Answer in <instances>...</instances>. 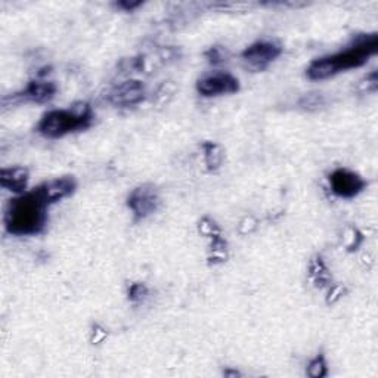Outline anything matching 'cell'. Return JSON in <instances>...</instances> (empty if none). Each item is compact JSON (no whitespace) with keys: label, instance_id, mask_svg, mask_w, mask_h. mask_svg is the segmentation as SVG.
I'll list each match as a JSON object with an SVG mask.
<instances>
[{"label":"cell","instance_id":"19","mask_svg":"<svg viewBox=\"0 0 378 378\" xmlns=\"http://www.w3.org/2000/svg\"><path fill=\"white\" fill-rule=\"evenodd\" d=\"M322 104V98L319 95H307L302 101V105L305 108H310V106H319Z\"/></svg>","mask_w":378,"mask_h":378},{"label":"cell","instance_id":"7","mask_svg":"<svg viewBox=\"0 0 378 378\" xmlns=\"http://www.w3.org/2000/svg\"><path fill=\"white\" fill-rule=\"evenodd\" d=\"M239 89V82L229 73H215L201 77L197 83V91L202 96H219L235 93Z\"/></svg>","mask_w":378,"mask_h":378},{"label":"cell","instance_id":"13","mask_svg":"<svg viewBox=\"0 0 378 378\" xmlns=\"http://www.w3.org/2000/svg\"><path fill=\"white\" fill-rule=\"evenodd\" d=\"M204 148V160L209 170H216L220 167L222 161H224V151L215 142H206L202 145Z\"/></svg>","mask_w":378,"mask_h":378},{"label":"cell","instance_id":"5","mask_svg":"<svg viewBox=\"0 0 378 378\" xmlns=\"http://www.w3.org/2000/svg\"><path fill=\"white\" fill-rule=\"evenodd\" d=\"M283 52V47H281L275 42H256L250 47L242 52V60L248 65L251 70H265L266 67L274 62L276 58Z\"/></svg>","mask_w":378,"mask_h":378},{"label":"cell","instance_id":"18","mask_svg":"<svg viewBox=\"0 0 378 378\" xmlns=\"http://www.w3.org/2000/svg\"><path fill=\"white\" fill-rule=\"evenodd\" d=\"M206 56L209 58V61L211 64H219L224 61V52H222L220 47H211V49L206 54Z\"/></svg>","mask_w":378,"mask_h":378},{"label":"cell","instance_id":"14","mask_svg":"<svg viewBox=\"0 0 378 378\" xmlns=\"http://www.w3.org/2000/svg\"><path fill=\"white\" fill-rule=\"evenodd\" d=\"M307 375L312 378H322L328 375V365L325 361L324 355H318L316 357H314L312 361L309 362L307 370H306Z\"/></svg>","mask_w":378,"mask_h":378},{"label":"cell","instance_id":"15","mask_svg":"<svg viewBox=\"0 0 378 378\" xmlns=\"http://www.w3.org/2000/svg\"><path fill=\"white\" fill-rule=\"evenodd\" d=\"M198 229H200L201 234L204 235V237H207V238H211V237L222 234L216 222L213 220V219H210V217H202V219L200 220Z\"/></svg>","mask_w":378,"mask_h":378},{"label":"cell","instance_id":"2","mask_svg":"<svg viewBox=\"0 0 378 378\" xmlns=\"http://www.w3.org/2000/svg\"><path fill=\"white\" fill-rule=\"evenodd\" d=\"M377 49L378 36L375 33L362 34L356 37V40L352 46H349V49L314 61L307 69V77L312 80H324L342 71L356 69V67L364 65Z\"/></svg>","mask_w":378,"mask_h":378},{"label":"cell","instance_id":"16","mask_svg":"<svg viewBox=\"0 0 378 378\" xmlns=\"http://www.w3.org/2000/svg\"><path fill=\"white\" fill-rule=\"evenodd\" d=\"M148 296V288L145 284H141V283H137L130 285L129 288V300L133 303H141L145 300V297Z\"/></svg>","mask_w":378,"mask_h":378},{"label":"cell","instance_id":"6","mask_svg":"<svg viewBox=\"0 0 378 378\" xmlns=\"http://www.w3.org/2000/svg\"><path fill=\"white\" fill-rule=\"evenodd\" d=\"M329 185L337 197L353 198L364 191L366 182L352 170L337 169L329 174Z\"/></svg>","mask_w":378,"mask_h":378},{"label":"cell","instance_id":"17","mask_svg":"<svg viewBox=\"0 0 378 378\" xmlns=\"http://www.w3.org/2000/svg\"><path fill=\"white\" fill-rule=\"evenodd\" d=\"M378 87V77H377V71H373L370 75H366L365 79L361 82V89L362 91H375Z\"/></svg>","mask_w":378,"mask_h":378},{"label":"cell","instance_id":"4","mask_svg":"<svg viewBox=\"0 0 378 378\" xmlns=\"http://www.w3.org/2000/svg\"><path fill=\"white\" fill-rule=\"evenodd\" d=\"M128 206L133 211L137 219H143L150 216L151 213L158 209L160 206V193L158 189L154 185H142L130 192L128 198Z\"/></svg>","mask_w":378,"mask_h":378},{"label":"cell","instance_id":"20","mask_svg":"<svg viewBox=\"0 0 378 378\" xmlns=\"http://www.w3.org/2000/svg\"><path fill=\"white\" fill-rule=\"evenodd\" d=\"M328 296H329V297H328V303H334L335 300H338V298H340V297L343 296V290H342V287L335 285L334 288L329 290Z\"/></svg>","mask_w":378,"mask_h":378},{"label":"cell","instance_id":"1","mask_svg":"<svg viewBox=\"0 0 378 378\" xmlns=\"http://www.w3.org/2000/svg\"><path fill=\"white\" fill-rule=\"evenodd\" d=\"M40 188L19 193L8 202L5 210V226L12 235H36L45 229L47 207Z\"/></svg>","mask_w":378,"mask_h":378},{"label":"cell","instance_id":"8","mask_svg":"<svg viewBox=\"0 0 378 378\" xmlns=\"http://www.w3.org/2000/svg\"><path fill=\"white\" fill-rule=\"evenodd\" d=\"M145 98V86L139 80H126L117 84L108 95V101L115 106H133Z\"/></svg>","mask_w":378,"mask_h":378},{"label":"cell","instance_id":"12","mask_svg":"<svg viewBox=\"0 0 378 378\" xmlns=\"http://www.w3.org/2000/svg\"><path fill=\"white\" fill-rule=\"evenodd\" d=\"M309 276L314 281L315 285L318 288H325L329 284H331V274L324 263V260L321 257H314L312 261L309 265Z\"/></svg>","mask_w":378,"mask_h":378},{"label":"cell","instance_id":"3","mask_svg":"<svg viewBox=\"0 0 378 378\" xmlns=\"http://www.w3.org/2000/svg\"><path fill=\"white\" fill-rule=\"evenodd\" d=\"M93 113L89 104L75 102L69 110H54L46 113L37 130L47 138H61L64 134L89 128Z\"/></svg>","mask_w":378,"mask_h":378},{"label":"cell","instance_id":"11","mask_svg":"<svg viewBox=\"0 0 378 378\" xmlns=\"http://www.w3.org/2000/svg\"><path fill=\"white\" fill-rule=\"evenodd\" d=\"M55 93H56L55 83L45 82V80H34L28 83V86L23 92V96L25 99L33 102H46V101H51Z\"/></svg>","mask_w":378,"mask_h":378},{"label":"cell","instance_id":"9","mask_svg":"<svg viewBox=\"0 0 378 378\" xmlns=\"http://www.w3.org/2000/svg\"><path fill=\"white\" fill-rule=\"evenodd\" d=\"M75 187H77L75 180L70 176H67V178L45 182L43 185H40L38 188H40L46 201L49 202V204H54V202L71 196V193L75 191Z\"/></svg>","mask_w":378,"mask_h":378},{"label":"cell","instance_id":"10","mask_svg":"<svg viewBox=\"0 0 378 378\" xmlns=\"http://www.w3.org/2000/svg\"><path fill=\"white\" fill-rule=\"evenodd\" d=\"M28 182V170L24 167L2 169L0 172V185L15 193H24Z\"/></svg>","mask_w":378,"mask_h":378},{"label":"cell","instance_id":"21","mask_svg":"<svg viewBox=\"0 0 378 378\" xmlns=\"http://www.w3.org/2000/svg\"><path fill=\"white\" fill-rule=\"evenodd\" d=\"M117 6L126 9V11H132V9L141 6V2H120L117 3Z\"/></svg>","mask_w":378,"mask_h":378}]
</instances>
